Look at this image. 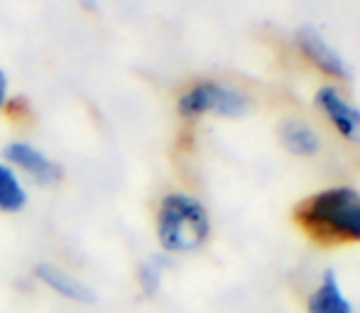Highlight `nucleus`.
I'll use <instances>...</instances> for the list:
<instances>
[{"label": "nucleus", "mask_w": 360, "mask_h": 313, "mask_svg": "<svg viewBox=\"0 0 360 313\" xmlns=\"http://www.w3.org/2000/svg\"><path fill=\"white\" fill-rule=\"evenodd\" d=\"M297 220L321 240L360 242V194L348 186L319 191L297 208Z\"/></svg>", "instance_id": "1"}, {"label": "nucleus", "mask_w": 360, "mask_h": 313, "mask_svg": "<svg viewBox=\"0 0 360 313\" xmlns=\"http://www.w3.org/2000/svg\"><path fill=\"white\" fill-rule=\"evenodd\" d=\"M211 235V218L199 199L172 191L157 208V240L165 252L184 255L206 245Z\"/></svg>", "instance_id": "2"}, {"label": "nucleus", "mask_w": 360, "mask_h": 313, "mask_svg": "<svg viewBox=\"0 0 360 313\" xmlns=\"http://www.w3.org/2000/svg\"><path fill=\"white\" fill-rule=\"evenodd\" d=\"M250 110L245 93L218 81H201L186 88L176 100V113L186 120L201 115H223V118H240Z\"/></svg>", "instance_id": "3"}, {"label": "nucleus", "mask_w": 360, "mask_h": 313, "mask_svg": "<svg viewBox=\"0 0 360 313\" xmlns=\"http://www.w3.org/2000/svg\"><path fill=\"white\" fill-rule=\"evenodd\" d=\"M3 161L13 166L18 174H25L37 186H54L64 176V169L52 156L34 147L32 142H25V140H13V142L5 145Z\"/></svg>", "instance_id": "4"}, {"label": "nucleus", "mask_w": 360, "mask_h": 313, "mask_svg": "<svg viewBox=\"0 0 360 313\" xmlns=\"http://www.w3.org/2000/svg\"><path fill=\"white\" fill-rule=\"evenodd\" d=\"M297 44H299V49H302L304 57H307L316 69H321L323 74H328V76H333V79H348L351 72H348L346 59L326 42V37H323L316 27H311V25L299 27Z\"/></svg>", "instance_id": "5"}, {"label": "nucleus", "mask_w": 360, "mask_h": 313, "mask_svg": "<svg viewBox=\"0 0 360 313\" xmlns=\"http://www.w3.org/2000/svg\"><path fill=\"white\" fill-rule=\"evenodd\" d=\"M316 105L343 138L351 142H360V108L348 103L341 91L333 86H321L316 91Z\"/></svg>", "instance_id": "6"}, {"label": "nucleus", "mask_w": 360, "mask_h": 313, "mask_svg": "<svg viewBox=\"0 0 360 313\" xmlns=\"http://www.w3.org/2000/svg\"><path fill=\"white\" fill-rule=\"evenodd\" d=\"M34 277L42 281L47 289H52L57 296L67 301H74V304H96L98 301V294L91 289L86 281L76 279L74 274H69L67 269L52 265V262H39L34 267Z\"/></svg>", "instance_id": "7"}, {"label": "nucleus", "mask_w": 360, "mask_h": 313, "mask_svg": "<svg viewBox=\"0 0 360 313\" xmlns=\"http://www.w3.org/2000/svg\"><path fill=\"white\" fill-rule=\"evenodd\" d=\"M309 313H353V304L348 296L343 294L341 281H338L336 272L328 269L323 272L321 281L309 296Z\"/></svg>", "instance_id": "8"}, {"label": "nucleus", "mask_w": 360, "mask_h": 313, "mask_svg": "<svg viewBox=\"0 0 360 313\" xmlns=\"http://www.w3.org/2000/svg\"><path fill=\"white\" fill-rule=\"evenodd\" d=\"M280 140L289 152L299 156H311L321 147V140H319L316 130L311 125L302 123V120H285L280 125Z\"/></svg>", "instance_id": "9"}, {"label": "nucleus", "mask_w": 360, "mask_h": 313, "mask_svg": "<svg viewBox=\"0 0 360 313\" xmlns=\"http://www.w3.org/2000/svg\"><path fill=\"white\" fill-rule=\"evenodd\" d=\"M27 206V189L20 174L10 164L0 159V211L3 213H20Z\"/></svg>", "instance_id": "10"}, {"label": "nucleus", "mask_w": 360, "mask_h": 313, "mask_svg": "<svg viewBox=\"0 0 360 313\" xmlns=\"http://www.w3.org/2000/svg\"><path fill=\"white\" fill-rule=\"evenodd\" d=\"M165 267H167L165 255H155L147 262H143V267H140V272H138V281H140V289H143L147 296H155L157 291H160Z\"/></svg>", "instance_id": "11"}, {"label": "nucleus", "mask_w": 360, "mask_h": 313, "mask_svg": "<svg viewBox=\"0 0 360 313\" xmlns=\"http://www.w3.org/2000/svg\"><path fill=\"white\" fill-rule=\"evenodd\" d=\"M5 103H8V76H5V72L0 69V110L5 108Z\"/></svg>", "instance_id": "12"}]
</instances>
